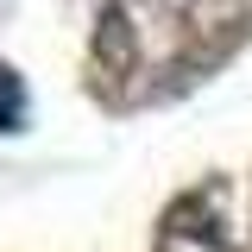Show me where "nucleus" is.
<instances>
[{"label": "nucleus", "instance_id": "nucleus-1", "mask_svg": "<svg viewBox=\"0 0 252 252\" xmlns=\"http://www.w3.org/2000/svg\"><path fill=\"white\" fill-rule=\"evenodd\" d=\"M19 120H26V82L0 63V132H19Z\"/></svg>", "mask_w": 252, "mask_h": 252}, {"label": "nucleus", "instance_id": "nucleus-2", "mask_svg": "<svg viewBox=\"0 0 252 252\" xmlns=\"http://www.w3.org/2000/svg\"><path fill=\"white\" fill-rule=\"evenodd\" d=\"M170 252H177V246H170Z\"/></svg>", "mask_w": 252, "mask_h": 252}]
</instances>
